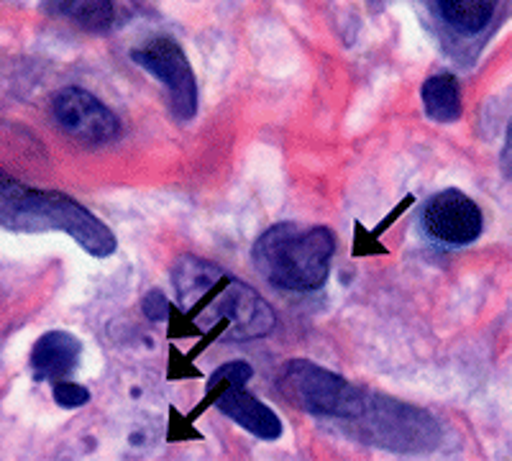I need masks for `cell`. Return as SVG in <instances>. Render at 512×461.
I'll use <instances>...</instances> for the list:
<instances>
[{"instance_id": "11", "label": "cell", "mask_w": 512, "mask_h": 461, "mask_svg": "<svg viewBox=\"0 0 512 461\" xmlns=\"http://www.w3.org/2000/svg\"><path fill=\"white\" fill-rule=\"evenodd\" d=\"M41 8L49 16L70 18L72 24L90 34H103L113 26L116 8L113 0H41Z\"/></svg>"}, {"instance_id": "4", "label": "cell", "mask_w": 512, "mask_h": 461, "mask_svg": "<svg viewBox=\"0 0 512 461\" xmlns=\"http://www.w3.org/2000/svg\"><path fill=\"white\" fill-rule=\"evenodd\" d=\"M354 421H364L367 426L361 431H367V441L374 446H382V449L400 451V454H408V451L428 449V446L436 444V423L433 418L423 413L418 408H410V405H400L395 400H384V397H367V405H364V413Z\"/></svg>"}, {"instance_id": "9", "label": "cell", "mask_w": 512, "mask_h": 461, "mask_svg": "<svg viewBox=\"0 0 512 461\" xmlns=\"http://www.w3.org/2000/svg\"><path fill=\"white\" fill-rule=\"evenodd\" d=\"M82 356V341L70 331H49L34 344L31 372L39 382H59L70 377Z\"/></svg>"}, {"instance_id": "20", "label": "cell", "mask_w": 512, "mask_h": 461, "mask_svg": "<svg viewBox=\"0 0 512 461\" xmlns=\"http://www.w3.org/2000/svg\"><path fill=\"white\" fill-rule=\"evenodd\" d=\"M167 339H190V336H203V328L192 318L185 316V310L177 303H169V316H167Z\"/></svg>"}, {"instance_id": "10", "label": "cell", "mask_w": 512, "mask_h": 461, "mask_svg": "<svg viewBox=\"0 0 512 461\" xmlns=\"http://www.w3.org/2000/svg\"><path fill=\"white\" fill-rule=\"evenodd\" d=\"M216 408L226 418H231L236 426L249 431L251 436L262 438V441H277L285 431L280 415L274 413L269 405H264L262 400H256L244 387H231L228 392H223L216 400Z\"/></svg>"}, {"instance_id": "7", "label": "cell", "mask_w": 512, "mask_h": 461, "mask_svg": "<svg viewBox=\"0 0 512 461\" xmlns=\"http://www.w3.org/2000/svg\"><path fill=\"white\" fill-rule=\"evenodd\" d=\"M52 116L59 129L80 144H108L121 134L116 113L93 93L75 85L54 93Z\"/></svg>"}, {"instance_id": "17", "label": "cell", "mask_w": 512, "mask_h": 461, "mask_svg": "<svg viewBox=\"0 0 512 461\" xmlns=\"http://www.w3.org/2000/svg\"><path fill=\"white\" fill-rule=\"evenodd\" d=\"M167 382H177V380H203L205 374L195 367L190 356L182 354L177 346H169V364H167Z\"/></svg>"}, {"instance_id": "2", "label": "cell", "mask_w": 512, "mask_h": 461, "mask_svg": "<svg viewBox=\"0 0 512 461\" xmlns=\"http://www.w3.org/2000/svg\"><path fill=\"white\" fill-rule=\"evenodd\" d=\"M336 254V234L328 226L300 228L274 223L251 249L256 272L277 290L313 292L328 282Z\"/></svg>"}, {"instance_id": "5", "label": "cell", "mask_w": 512, "mask_h": 461, "mask_svg": "<svg viewBox=\"0 0 512 461\" xmlns=\"http://www.w3.org/2000/svg\"><path fill=\"white\" fill-rule=\"evenodd\" d=\"M131 62L152 72L169 93V108L177 121H192L198 113V80L190 59L172 39H154L146 47L131 49Z\"/></svg>"}, {"instance_id": "18", "label": "cell", "mask_w": 512, "mask_h": 461, "mask_svg": "<svg viewBox=\"0 0 512 461\" xmlns=\"http://www.w3.org/2000/svg\"><path fill=\"white\" fill-rule=\"evenodd\" d=\"M377 254L379 257H387L390 249H387L379 239H374L364 223L354 221V249H351V257L364 259V257H377Z\"/></svg>"}, {"instance_id": "19", "label": "cell", "mask_w": 512, "mask_h": 461, "mask_svg": "<svg viewBox=\"0 0 512 461\" xmlns=\"http://www.w3.org/2000/svg\"><path fill=\"white\" fill-rule=\"evenodd\" d=\"M54 403L64 410H75L82 408V405L90 403V390L82 385H75V382H54V390H52Z\"/></svg>"}, {"instance_id": "14", "label": "cell", "mask_w": 512, "mask_h": 461, "mask_svg": "<svg viewBox=\"0 0 512 461\" xmlns=\"http://www.w3.org/2000/svg\"><path fill=\"white\" fill-rule=\"evenodd\" d=\"M425 116L436 123H454L461 118V90L454 75H433L420 88Z\"/></svg>"}, {"instance_id": "13", "label": "cell", "mask_w": 512, "mask_h": 461, "mask_svg": "<svg viewBox=\"0 0 512 461\" xmlns=\"http://www.w3.org/2000/svg\"><path fill=\"white\" fill-rule=\"evenodd\" d=\"M500 0H433L438 16L454 31L474 36L484 31L492 21Z\"/></svg>"}, {"instance_id": "22", "label": "cell", "mask_w": 512, "mask_h": 461, "mask_svg": "<svg viewBox=\"0 0 512 461\" xmlns=\"http://www.w3.org/2000/svg\"><path fill=\"white\" fill-rule=\"evenodd\" d=\"M413 205H415V195H413V193L405 195V198H402L400 203H397L395 208H392V211L382 218V221H379V226H377V228H372V231H369V234H372L374 239H382L384 231H390L392 223H395L397 218L405 216V211H410V208H413Z\"/></svg>"}, {"instance_id": "21", "label": "cell", "mask_w": 512, "mask_h": 461, "mask_svg": "<svg viewBox=\"0 0 512 461\" xmlns=\"http://www.w3.org/2000/svg\"><path fill=\"white\" fill-rule=\"evenodd\" d=\"M141 313H144L146 318L152 323H164L169 316V300L167 295H164L159 287H154V290H149L144 295V300H141Z\"/></svg>"}, {"instance_id": "3", "label": "cell", "mask_w": 512, "mask_h": 461, "mask_svg": "<svg viewBox=\"0 0 512 461\" xmlns=\"http://www.w3.org/2000/svg\"><path fill=\"white\" fill-rule=\"evenodd\" d=\"M280 387L290 403H295L303 413L320 415V418L354 421L367 405V395L359 387L308 359L287 362L280 374Z\"/></svg>"}, {"instance_id": "6", "label": "cell", "mask_w": 512, "mask_h": 461, "mask_svg": "<svg viewBox=\"0 0 512 461\" xmlns=\"http://www.w3.org/2000/svg\"><path fill=\"white\" fill-rule=\"evenodd\" d=\"M208 316V323L218 321V318H228V331L221 339L233 341H254L264 339L277 326V316H274L272 305L259 295L251 285L228 277L226 287L216 295V300L203 310Z\"/></svg>"}, {"instance_id": "1", "label": "cell", "mask_w": 512, "mask_h": 461, "mask_svg": "<svg viewBox=\"0 0 512 461\" xmlns=\"http://www.w3.org/2000/svg\"><path fill=\"white\" fill-rule=\"evenodd\" d=\"M0 228L18 234L64 231L90 257H113L118 239L95 213L59 190H36L0 172Z\"/></svg>"}, {"instance_id": "12", "label": "cell", "mask_w": 512, "mask_h": 461, "mask_svg": "<svg viewBox=\"0 0 512 461\" xmlns=\"http://www.w3.org/2000/svg\"><path fill=\"white\" fill-rule=\"evenodd\" d=\"M221 275V264L208 262V259L192 257V254H185V257L177 259L175 267H172V285H175L177 292V305L185 310L192 300L203 295Z\"/></svg>"}, {"instance_id": "8", "label": "cell", "mask_w": 512, "mask_h": 461, "mask_svg": "<svg viewBox=\"0 0 512 461\" xmlns=\"http://www.w3.org/2000/svg\"><path fill=\"white\" fill-rule=\"evenodd\" d=\"M423 231L443 246H469L482 236L484 216L479 205L461 190H441L423 205Z\"/></svg>"}, {"instance_id": "15", "label": "cell", "mask_w": 512, "mask_h": 461, "mask_svg": "<svg viewBox=\"0 0 512 461\" xmlns=\"http://www.w3.org/2000/svg\"><path fill=\"white\" fill-rule=\"evenodd\" d=\"M251 377H254V367H251V364H246V362L221 364V367H218L216 372L208 377L205 397L200 400L198 405H195V408H192V413L187 415V418L195 423L200 415L210 408V405H216V400L223 395V392H228L231 387H246V382H249Z\"/></svg>"}, {"instance_id": "23", "label": "cell", "mask_w": 512, "mask_h": 461, "mask_svg": "<svg viewBox=\"0 0 512 461\" xmlns=\"http://www.w3.org/2000/svg\"><path fill=\"white\" fill-rule=\"evenodd\" d=\"M131 444H134V446L144 444V436H141V433H134V436H131Z\"/></svg>"}, {"instance_id": "16", "label": "cell", "mask_w": 512, "mask_h": 461, "mask_svg": "<svg viewBox=\"0 0 512 461\" xmlns=\"http://www.w3.org/2000/svg\"><path fill=\"white\" fill-rule=\"evenodd\" d=\"M167 444H180V441H203V433L195 431V423L182 415L175 405H169V423L167 433H164Z\"/></svg>"}]
</instances>
